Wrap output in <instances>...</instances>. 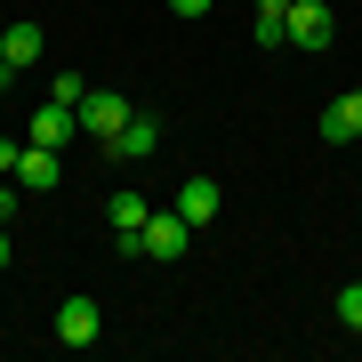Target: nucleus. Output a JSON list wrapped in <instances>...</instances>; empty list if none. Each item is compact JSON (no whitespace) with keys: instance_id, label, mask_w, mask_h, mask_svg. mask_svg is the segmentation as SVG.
I'll list each match as a JSON object with an SVG mask.
<instances>
[{"instance_id":"1","label":"nucleus","mask_w":362,"mask_h":362,"mask_svg":"<svg viewBox=\"0 0 362 362\" xmlns=\"http://www.w3.org/2000/svg\"><path fill=\"white\" fill-rule=\"evenodd\" d=\"M290 40L306 57H322L330 40H338V8H330V0H290Z\"/></svg>"},{"instance_id":"2","label":"nucleus","mask_w":362,"mask_h":362,"mask_svg":"<svg viewBox=\"0 0 362 362\" xmlns=\"http://www.w3.org/2000/svg\"><path fill=\"white\" fill-rule=\"evenodd\" d=\"M129 113H137V105H129V97H113V89H89V97H81V129H89L97 145H113Z\"/></svg>"},{"instance_id":"3","label":"nucleus","mask_w":362,"mask_h":362,"mask_svg":"<svg viewBox=\"0 0 362 362\" xmlns=\"http://www.w3.org/2000/svg\"><path fill=\"white\" fill-rule=\"evenodd\" d=\"M105 338V306L97 298H65L57 306V346H97Z\"/></svg>"},{"instance_id":"4","label":"nucleus","mask_w":362,"mask_h":362,"mask_svg":"<svg viewBox=\"0 0 362 362\" xmlns=\"http://www.w3.org/2000/svg\"><path fill=\"white\" fill-rule=\"evenodd\" d=\"M137 242H145V258H185V250H194V226H185L177 209H153Z\"/></svg>"},{"instance_id":"5","label":"nucleus","mask_w":362,"mask_h":362,"mask_svg":"<svg viewBox=\"0 0 362 362\" xmlns=\"http://www.w3.org/2000/svg\"><path fill=\"white\" fill-rule=\"evenodd\" d=\"M169 209H177V218H185V226L202 233V226H209V218L226 209V194H218V177H185V185H177V202H169Z\"/></svg>"},{"instance_id":"6","label":"nucleus","mask_w":362,"mask_h":362,"mask_svg":"<svg viewBox=\"0 0 362 362\" xmlns=\"http://www.w3.org/2000/svg\"><path fill=\"white\" fill-rule=\"evenodd\" d=\"M57 177H65L57 145H25V161H16V185H25V194H57Z\"/></svg>"},{"instance_id":"7","label":"nucleus","mask_w":362,"mask_h":362,"mask_svg":"<svg viewBox=\"0 0 362 362\" xmlns=\"http://www.w3.org/2000/svg\"><path fill=\"white\" fill-rule=\"evenodd\" d=\"M81 137V105H40V113H33V145H73Z\"/></svg>"},{"instance_id":"8","label":"nucleus","mask_w":362,"mask_h":362,"mask_svg":"<svg viewBox=\"0 0 362 362\" xmlns=\"http://www.w3.org/2000/svg\"><path fill=\"white\" fill-rule=\"evenodd\" d=\"M153 145H161V129H153V113H129V121H121V137L105 145V153H121V161H145V153H153Z\"/></svg>"},{"instance_id":"9","label":"nucleus","mask_w":362,"mask_h":362,"mask_svg":"<svg viewBox=\"0 0 362 362\" xmlns=\"http://www.w3.org/2000/svg\"><path fill=\"white\" fill-rule=\"evenodd\" d=\"M322 137H330V145H354V137H362V97H330V105H322Z\"/></svg>"},{"instance_id":"10","label":"nucleus","mask_w":362,"mask_h":362,"mask_svg":"<svg viewBox=\"0 0 362 362\" xmlns=\"http://www.w3.org/2000/svg\"><path fill=\"white\" fill-rule=\"evenodd\" d=\"M105 218H113V233H145L153 202H145V194H105Z\"/></svg>"},{"instance_id":"11","label":"nucleus","mask_w":362,"mask_h":362,"mask_svg":"<svg viewBox=\"0 0 362 362\" xmlns=\"http://www.w3.org/2000/svg\"><path fill=\"white\" fill-rule=\"evenodd\" d=\"M0 49H8V65H16V73L40 65V25H8V33H0Z\"/></svg>"},{"instance_id":"12","label":"nucleus","mask_w":362,"mask_h":362,"mask_svg":"<svg viewBox=\"0 0 362 362\" xmlns=\"http://www.w3.org/2000/svg\"><path fill=\"white\" fill-rule=\"evenodd\" d=\"M49 97H57V105H81V97H89V81H81V73H57Z\"/></svg>"},{"instance_id":"13","label":"nucleus","mask_w":362,"mask_h":362,"mask_svg":"<svg viewBox=\"0 0 362 362\" xmlns=\"http://www.w3.org/2000/svg\"><path fill=\"white\" fill-rule=\"evenodd\" d=\"M338 322H346V330H362V282H346V290H338Z\"/></svg>"},{"instance_id":"14","label":"nucleus","mask_w":362,"mask_h":362,"mask_svg":"<svg viewBox=\"0 0 362 362\" xmlns=\"http://www.w3.org/2000/svg\"><path fill=\"white\" fill-rule=\"evenodd\" d=\"M16 161H25V145H0V177H16Z\"/></svg>"},{"instance_id":"15","label":"nucleus","mask_w":362,"mask_h":362,"mask_svg":"<svg viewBox=\"0 0 362 362\" xmlns=\"http://www.w3.org/2000/svg\"><path fill=\"white\" fill-rule=\"evenodd\" d=\"M169 16H209V0H169Z\"/></svg>"},{"instance_id":"16","label":"nucleus","mask_w":362,"mask_h":362,"mask_svg":"<svg viewBox=\"0 0 362 362\" xmlns=\"http://www.w3.org/2000/svg\"><path fill=\"white\" fill-rule=\"evenodd\" d=\"M258 16H290V0H258Z\"/></svg>"},{"instance_id":"17","label":"nucleus","mask_w":362,"mask_h":362,"mask_svg":"<svg viewBox=\"0 0 362 362\" xmlns=\"http://www.w3.org/2000/svg\"><path fill=\"white\" fill-rule=\"evenodd\" d=\"M8 209H16V194H8V185H0V226H8Z\"/></svg>"},{"instance_id":"18","label":"nucleus","mask_w":362,"mask_h":362,"mask_svg":"<svg viewBox=\"0 0 362 362\" xmlns=\"http://www.w3.org/2000/svg\"><path fill=\"white\" fill-rule=\"evenodd\" d=\"M8 258H16V250H8V233H0V274H8Z\"/></svg>"},{"instance_id":"19","label":"nucleus","mask_w":362,"mask_h":362,"mask_svg":"<svg viewBox=\"0 0 362 362\" xmlns=\"http://www.w3.org/2000/svg\"><path fill=\"white\" fill-rule=\"evenodd\" d=\"M0 81H16V65H8V49H0Z\"/></svg>"}]
</instances>
